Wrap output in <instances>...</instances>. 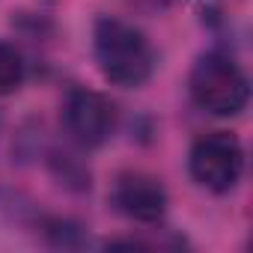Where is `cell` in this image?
I'll list each match as a JSON object with an SVG mask.
<instances>
[{"label":"cell","instance_id":"obj_6","mask_svg":"<svg viewBox=\"0 0 253 253\" xmlns=\"http://www.w3.org/2000/svg\"><path fill=\"white\" fill-rule=\"evenodd\" d=\"M48 170H51V176H54L63 188H69V191H75V194H84V191H89V185H92V176H89L86 164H81V161H78L75 155H69V152L54 149V152L48 155Z\"/></svg>","mask_w":253,"mask_h":253},{"label":"cell","instance_id":"obj_4","mask_svg":"<svg viewBox=\"0 0 253 253\" xmlns=\"http://www.w3.org/2000/svg\"><path fill=\"white\" fill-rule=\"evenodd\" d=\"M60 119H63V128H66L69 140L81 149H98L116 131L113 101L95 89H86V86L69 89V95L63 98Z\"/></svg>","mask_w":253,"mask_h":253},{"label":"cell","instance_id":"obj_3","mask_svg":"<svg viewBox=\"0 0 253 253\" xmlns=\"http://www.w3.org/2000/svg\"><path fill=\"white\" fill-rule=\"evenodd\" d=\"M188 170L200 188L211 194H229L244 176V146L229 131H209L194 140Z\"/></svg>","mask_w":253,"mask_h":253},{"label":"cell","instance_id":"obj_2","mask_svg":"<svg viewBox=\"0 0 253 253\" xmlns=\"http://www.w3.org/2000/svg\"><path fill=\"white\" fill-rule=\"evenodd\" d=\"M188 92L203 113L238 116L250 101V81L226 51H209L194 63Z\"/></svg>","mask_w":253,"mask_h":253},{"label":"cell","instance_id":"obj_5","mask_svg":"<svg viewBox=\"0 0 253 253\" xmlns=\"http://www.w3.org/2000/svg\"><path fill=\"white\" fill-rule=\"evenodd\" d=\"M110 206L134 223H158L167 214L170 197L158 176L143 170H125L110 188Z\"/></svg>","mask_w":253,"mask_h":253},{"label":"cell","instance_id":"obj_7","mask_svg":"<svg viewBox=\"0 0 253 253\" xmlns=\"http://www.w3.org/2000/svg\"><path fill=\"white\" fill-rule=\"evenodd\" d=\"M27 78V63L21 57V51L9 42L0 39V95L15 92Z\"/></svg>","mask_w":253,"mask_h":253},{"label":"cell","instance_id":"obj_1","mask_svg":"<svg viewBox=\"0 0 253 253\" xmlns=\"http://www.w3.org/2000/svg\"><path fill=\"white\" fill-rule=\"evenodd\" d=\"M92 57L101 78L122 89L143 86L155 72V51L146 33L122 18L101 15L92 24Z\"/></svg>","mask_w":253,"mask_h":253},{"label":"cell","instance_id":"obj_8","mask_svg":"<svg viewBox=\"0 0 253 253\" xmlns=\"http://www.w3.org/2000/svg\"><path fill=\"white\" fill-rule=\"evenodd\" d=\"M39 229H42V235L54 247H86L84 226L75 223V220H69V217H42Z\"/></svg>","mask_w":253,"mask_h":253}]
</instances>
